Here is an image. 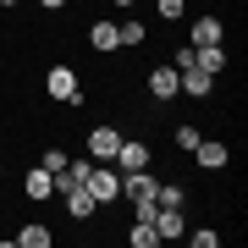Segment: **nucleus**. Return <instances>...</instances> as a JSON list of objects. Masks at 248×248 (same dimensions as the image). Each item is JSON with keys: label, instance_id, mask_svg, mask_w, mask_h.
I'll use <instances>...</instances> for the list:
<instances>
[{"label": "nucleus", "instance_id": "1", "mask_svg": "<svg viewBox=\"0 0 248 248\" xmlns=\"http://www.w3.org/2000/svg\"><path fill=\"white\" fill-rule=\"evenodd\" d=\"M45 94L61 99V105H83V78H78L66 61H55V66L45 72Z\"/></svg>", "mask_w": 248, "mask_h": 248}, {"label": "nucleus", "instance_id": "20", "mask_svg": "<svg viewBox=\"0 0 248 248\" xmlns=\"http://www.w3.org/2000/svg\"><path fill=\"white\" fill-rule=\"evenodd\" d=\"M187 237H193V248H215V243H221V232H215V226H193Z\"/></svg>", "mask_w": 248, "mask_h": 248}, {"label": "nucleus", "instance_id": "13", "mask_svg": "<svg viewBox=\"0 0 248 248\" xmlns=\"http://www.w3.org/2000/svg\"><path fill=\"white\" fill-rule=\"evenodd\" d=\"M116 39H122V50H143L149 45V28H143L138 17H122L116 22Z\"/></svg>", "mask_w": 248, "mask_h": 248}, {"label": "nucleus", "instance_id": "14", "mask_svg": "<svg viewBox=\"0 0 248 248\" xmlns=\"http://www.w3.org/2000/svg\"><path fill=\"white\" fill-rule=\"evenodd\" d=\"M193 61L210 72V78H221V72L232 66V55H226V45H204V50H193Z\"/></svg>", "mask_w": 248, "mask_h": 248}, {"label": "nucleus", "instance_id": "17", "mask_svg": "<svg viewBox=\"0 0 248 248\" xmlns=\"http://www.w3.org/2000/svg\"><path fill=\"white\" fill-rule=\"evenodd\" d=\"M155 11H160V22H182L187 17V0H155Z\"/></svg>", "mask_w": 248, "mask_h": 248}, {"label": "nucleus", "instance_id": "12", "mask_svg": "<svg viewBox=\"0 0 248 248\" xmlns=\"http://www.w3.org/2000/svg\"><path fill=\"white\" fill-rule=\"evenodd\" d=\"M17 248H50L55 243V232L45 226V221H28V226H17V237H11Z\"/></svg>", "mask_w": 248, "mask_h": 248}, {"label": "nucleus", "instance_id": "22", "mask_svg": "<svg viewBox=\"0 0 248 248\" xmlns=\"http://www.w3.org/2000/svg\"><path fill=\"white\" fill-rule=\"evenodd\" d=\"M110 6H116V11H133V6H138V0H110Z\"/></svg>", "mask_w": 248, "mask_h": 248}, {"label": "nucleus", "instance_id": "11", "mask_svg": "<svg viewBox=\"0 0 248 248\" xmlns=\"http://www.w3.org/2000/svg\"><path fill=\"white\" fill-rule=\"evenodd\" d=\"M89 45H94L99 55H116V50H122V39H116V22H110V17L89 22Z\"/></svg>", "mask_w": 248, "mask_h": 248}, {"label": "nucleus", "instance_id": "18", "mask_svg": "<svg viewBox=\"0 0 248 248\" xmlns=\"http://www.w3.org/2000/svg\"><path fill=\"white\" fill-rule=\"evenodd\" d=\"M171 138H177V149H182V155H193V143H199L204 133H199L193 122H187V127H177V133H171Z\"/></svg>", "mask_w": 248, "mask_h": 248}, {"label": "nucleus", "instance_id": "9", "mask_svg": "<svg viewBox=\"0 0 248 248\" xmlns=\"http://www.w3.org/2000/svg\"><path fill=\"white\" fill-rule=\"evenodd\" d=\"M193 166H199V171H226V166H232V149H226L221 138H199V143H193Z\"/></svg>", "mask_w": 248, "mask_h": 248}, {"label": "nucleus", "instance_id": "10", "mask_svg": "<svg viewBox=\"0 0 248 248\" xmlns=\"http://www.w3.org/2000/svg\"><path fill=\"white\" fill-rule=\"evenodd\" d=\"M22 199H33V204H50L55 199V177H50L45 166H28L22 171Z\"/></svg>", "mask_w": 248, "mask_h": 248}, {"label": "nucleus", "instance_id": "21", "mask_svg": "<svg viewBox=\"0 0 248 248\" xmlns=\"http://www.w3.org/2000/svg\"><path fill=\"white\" fill-rule=\"evenodd\" d=\"M33 6H39V11H66L72 0H33Z\"/></svg>", "mask_w": 248, "mask_h": 248}, {"label": "nucleus", "instance_id": "19", "mask_svg": "<svg viewBox=\"0 0 248 248\" xmlns=\"http://www.w3.org/2000/svg\"><path fill=\"white\" fill-rule=\"evenodd\" d=\"M39 166H45L50 177H61V166H66V149H45V155H39Z\"/></svg>", "mask_w": 248, "mask_h": 248}, {"label": "nucleus", "instance_id": "23", "mask_svg": "<svg viewBox=\"0 0 248 248\" xmlns=\"http://www.w3.org/2000/svg\"><path fill=\"white\" fill-rule=\"evenodd\" d=\"M17 6H22V0H0V11H17Z\"/></svg>", "mask_w": 248, "mask_h": 248}, {"label": "nucleus", "instance_id": "5", "mask_svg": "<svg viewBox=\"0 0 248 248\" xmlns=\"http://www.w3.org/2000/svg\"><path fill=\"white\" fill-rule=\"evenodd\" d=\"M116 149H122V127H110V122H99L89 127V160H99V166H110Z\"/></svg>", "mask_w": 248, "mask_h": 248}, {"label": "nucleus", "instance_id": "2", "mask_svg": "<svg viewBox=\"0 0 248 248\" xmlns=\"http://www.w3.org/2000/svg\"><path fill=\"white\" fill-rule=\"evenodd\" d=\"M83 187L99 199V210H110V204L122 199V171H116V166H99V160H94V171H89V182H83Z\"/></svg>", "mask_w": 248, "mask_h": 248}, {"label": "nucleus", "instance_id": "15", "mask_svg": "<svg viewBox=\"0 0 248 248\" xmlns=\"http://www.w3.org/2000/svg\"><path fill=\"white\" fill-rule=\"evenodd\" d=\"M155 204H166V210H187V182H160V193H155Z\"/></svg>", "mask_w": 248, "mask_h": 248}, {"label": "nucleus", "instance_id": "3", "mask_svg": "<svg viewBox=\"0 0 248 248\" xmlns=\"http://www.w3.org/2000/svg\"><path fill=\"white\" fill-rule=\"evenodd\" d=\"M187 45L204 50V45H226V22L215 17V11H199L193 22H187Z\"/></svg>", "mask_w": 248, "mask_h": 248}, {"label": "nucleus", "instance_id": "4", "mask_svg": "<svg viewBox=\"0 0 248 248\" xmlns=\"http://www.w3.org/2000/svg\"><path fill=\"white\" fill-rule=\"evenodd\" d=\"M110 166H116V171H149V166H155V149H149L143 138H127V133H122V149H116Z\"/></svg>", "mask_w": 248, "mask_h": 248}, {"label": "nucleus", "instance_id": "7", "mask_svg": "<svg viewBox=\"0 0 248 248\" xmlns=\"http://www.w3.org/2000/svg\"><path fill=\"white\" fill-rule=\"evenodd\" d=\"M143 83H149L155 105H171V99H177V66H171V61H155V66H149V78H143Z\"/></svg>", "mask_w": 248, "mask_h": 248}, {"label": "nucleus", "instance_id": "6", "mask_svg": "<svg viewBox=\"0 0 248 248\" xmlns=\"http://www.w3.org/2000/svg\"><path fill=\"white\" fill-rule=\"evenodd\" d=\"M55 199L66 204V215H72V221H78V226H89L94 215H99V199L89 193V187H66V193H55Z\"/></svg>", "mask_w": 248, "mask_h": 248}, {"label": "nucleus", "instance_id": "16", "mask_svg": "<svg viewBox=\"0 0 248 248\" xmlns=\"http://www.w3.org/2000/svg\"><path fill=\"white\" fill-rule=\"evenodd\" d=\"M127 243H133V248H160V232L149 221H133V226H127Z\"/></svg>", "mask_w": 248, "mask_h": 248}, {"label": "nucleus", "instance_id": "8", "mask_svg": "<svg viewBox=\"0 0 248 248\" xmlns=\"http://www.w3.org/2000/svg\"><path fill=\"white\" fill-rule=\"evenodd\" d=\"M149 226L160 232V243H177V237H187V210H166V204H155Z\"/></svg>", "mask_w": 248, "mask_h": 248}]
</instances>
